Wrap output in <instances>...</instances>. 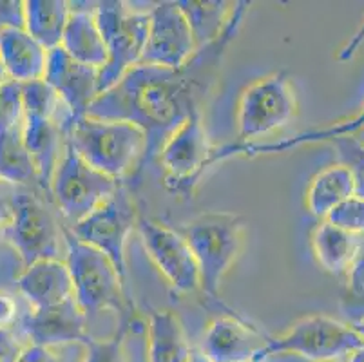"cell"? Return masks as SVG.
I'll list each match as a JSON object with an SVG mask.
<instances>
[{"label":"cell","mask_w":364,"mask_h":362,"mask_svg":"<svg viewBox=\"0 0 364 362\" xmlns=\"http://www.w3.org/2000/svg\"><path fill=\"white\" fill-rule=\"evenodd\" d=\"M248 8L250 2H236L221 35L198 49L185 65L171 69L140 64L92 102L87 116L129 122L144 131V158L131 176L134 187L172 132L194 112H201V105L218 82L227 49L236 40Z\"/></svg>","instance_id":"6da1fadb"},{"label":"cell","mask_w":364,"mask_h":362,"mask_svg":"<svg viewBox=\"0 0 364 362\" xmlns=\"http://www.w3.org/2000/svg\"><path fill=\"white\" fill-rule=\"evenodd\" d=\"M65 144L92 169L122 181L140 167L145 134L129 122L84 116L65 127Z\"/></svg>","instance_id":"7a4b0ae2"},{"label":"cell","mask_w":364,"mask_h":362,"mask_svg":"<svg viewBox=\"0 0 364 362\" xmlns=\"http://www.w3.org/2000/svg\"><path fill=\"white\" fill-rule=\"evenodd\" d=\"M65 263L71 272L76 303L87 317L102 312H114L120 319L131 317L127 284L117 267L100 250L76 239L69 227H65Z\"/></svg>","instance_id":"3957f363"},{"label":"cell","mask_w":364,"mask_h":362,"mask_svg":"<svg viewBox=\"0 0 364 362\" xmlns=\"http://www.w3.org/2000/svg\"><path fill=\"white\" fill-rule=\"evenodd\" d=\"M193 250L200 267L201 292L220 301V287L243 245L245 219L228 212H207L176 228Z\"/></svg>","instance_id":"277c9868"},{"label":"cell","mask_w":364,"mask_h":362,"mask_svg":"<svg viewBox=\"0 0 364 362\" xmlns=\"http://www.w3.org/2000/svg\"><path fill=\"white\" fill-rule=\"evenodd\" d=\"M95 18L107 49V62L98 75V89L102 95L114 87L132 68L140 65L147 44L151 15L149 11L129 8L127 2L104 0L97 4Z\"/></svg>","instance_id":"5b68a950"},{"label":"cell","mask_w":364,"mask_h":362,"mask_svg":"<svg viewBox=\"0 0 364 362\" xmlns=\"http://www.w3.org/2000/svg\"><path fill=\"white\" fill-rule=\"evenodd\" d=\"M65 227L58 214L33 191H16L11 196L6 238L21 255L24 267L42 259H62Z\"/></svg>","instance_id":"8992f818"},{"label":"cell","mask_w":364,"mask_h":362,"mask_svg":"<svg viewBox=\"0 0 364 362\" xmlns=\"http://www.w3.org/2000/svg\"><path fill=\"white\" fill-rule=\"evenodd\" d=\"M364 346V339L350 324L326 315H310L297 321L287 334L268 337L261 357L292 353L312 362L346 361Z\"/></svg>","instance_id":"52a82bcc"},{"label":"cell","mask_w":364,"mask_h":362,"mask_svg":"<svg viewBox=\"0 0 364 362\" xmlns=\"http://www.w3.org/2000/svg\"><path fill=\"white\" fill-rule=\"evenodd\" d=\"M122 183L124 181L92 169L65 144L64 154L53 176L49 196L55 201L58 214L68 221V227H71L97 211Z\"/></svg>","instance_id":"ba28073f"},{"label":"cell","mask_w":364,"mask_h":362,"mask_svg":"<svg viewBox=\"0 0 364 362\" xmlns=\"http://www.w3.org/2000/svg\"><path fill=\"white\" fill-rule=\"evenodd\" d=\"M138 211L132 199L131 191L125 183L107 198L97 211H92L87 218L71 225L69 230L82 243L97 248L107 255L117 267L122 281L127 284V259L125 247L127 239L134 228H138Z\"/></svg>","instance_id":"9c48e42d"},{"label":"cell","mask_w":364,"mask_h":362,"mask_svg":"<svg viewBox=\"0 0 364 362\" xmlns=\"http://www.w3.org/2000/svg\"><path fill=\"white\" fill-rule=\"evenodd\" d=\"M297 102L287 73H274L248 85L237 104V144H252L296 116Z\"/></svg>","instance_id":"30bf717a"},{"label":"cell","mask_w":364,"mask_h":362,"mask_svg":"<svg viewBox=\"0 0 364 362\" xmlns=\"http://www.w3.org/2000/svg\"><path fill=\"white\" fill-rule=\"evenodd\" d=\"M213 154L201 112H194L172 132L158 154L165 169V187L174 194H191L210 169Z\"/></svg>","instance_id":"8fae6325"},{"label":"cell","mask_w":364,"mask_h":362,"mask_svg":"<svg viewBox=\"0 0 364 362\" xmlns=\"http://www.w3.org/2000/svg\"><path fill=\"white\" fill-rule=\"evenodd\" d=\"M138 234L145 252L156 265L167 283L180 294L201 290L200 267L187 239L176 230L154 219L140 218Z\"/></svg>","instance_id":"7c38bea8"},{"label":"cell","mask_w":364,"mask_h":362,"mask_svg":"<svg viewBox=\"0 0 364 362\" xmlns=\"http://www.w3.org/2000/svg\"><path fill=\"white\" fill-rule=\"evenodd\" d=\"M149 15L151 24L140 64L171 69L187 64L198 51V44L178 0L158 2Z\"/></svg>","instance_id":"4fadbf2b"},{"label":"cell","mask_w":364,"mask_h":362,"mask_svg":"<svg viewBox=\"0 0 364 362\" xmlns=\"http://www.w3.org/2000/svg\"><path fill=\"white\" fill-rule=\"evenodd\" d=\"M98 75L100 69L76 62L62 48L49 51L44 80L60 96L62 104L71 115V122L87 116L92 102L100 96Z\"/></svg>","instance_id":"5bb4252c"},{"label":"cell","mask_w":364,"mask_h":362,"mask_svg":"<svg viewBox=\"0 0 364 362\" xmlns=\"http://www.w3.org/2000/svg\"><path fill=\"white\" fill-rule=\"evenodd\" d=\"M87 315L76 299L41 310H31L22 319V328L31 339V344L46 348H62L85 344L91 339L87 331Z\"/></svg>","instance_id":"9a60e30c"},{"label":"cell","mask_w":364,"mask_h":362,"mask_svg":"<svg viewBox=\"0 0 364 362\" xmlns=\"http://www.w3.org/2000/svg\"><path fill=\"white\" fill-rule=\"evenodd\" d=\"M268 337L237 314L214 319L208 324L201 351L213 362H252L261 357Z\"/></svg>","instance_id":"2e32d148"},{"label":"cell","mask_w":364,"mask_h":362,"mask_svg":"<svg viewBox=\"0 0 364 362\" xmlns=\"http://www.w3.org/2000/svg\"><path fill=\"white\" fill-rule=\"evenodd\" d=\"M16 287L33 310L55 307L75 297L73 277L65 259H42L24 267Z\"/></svg>","instance_id":"e0dca14e"},{"label":"cell","mask_w":364,"mask_h":362,"mask_svg":"<svg viewBox=\"0 0 364 362\" xmlns=\"http://www.w3.org/2000/svg\"><path fill=\"white\" fill-rule=\"evenodd\" d=\"M360 131H364V107L359 115L352 116V118L337 122V124L328 125V127L310 129V131L299 132V134L292 136V138L276 139V142H263V144H232L223 145L221 149H214L210 167H214V165H218L220 161H225L228 158H234V156H259L268 154V152H287L290 149L301 147V145L333 142V139L344 138V136H355Z\"/></svg>","instance_id":"ac0fdd59"},{"label":"cell","mask_w":364,"mask_h":362,"mask_svg":"<svg viewBox=\"0 0 364 362\" xmlns=\"http://www.w3.org/2000/svg\"><path fill=\"white\" fill-rule=\"evenodd\" d=\"M97 4L98 2H69L71 15L60 48L76 62L102 69L107 62V49L95 18Z\"/></svg>","instance_id":"d6986e66"},{"label":"cell","mask_w":364,"mask_h":362,"mask_svg":"<svg viewBox=\"0 0 364 362\" xmlns=\"http://www.w3.org/2000/svg\"><path fill=\"white\" fill-rule=\"evenodd\" d=\"M0 56L9 80L18 84L44 80L49 51L26 29H0Z\"/></svg>","instance_id":"ffe728a7"},{"label":"cell","mask_w":364,"mask_h":362,"mask_svg":"<svg viewBox=\"0 0 364 362\" xmlns=\"http://www.w3.org/2000/svg\"><path fill=\"white\" fill-rule=\"evenodd\" d=\"M22 132H24V142L38 171V181L49 192L53 176L65 149L64 125L58 119L26 116Z\"/></svg>","instance_id":"44dd1931"},{"label":"cell","mask_w":364,"mask_h":362,"mask_svg":"<svg viewBox=\"0 0 364 362\" xmlns=\"http://www.w3.org/2000/svg\"><path fill=\"white\" fill-rule=\"evenodd\" d=\"M364 238L348 234L323 219V223L312 234V250L317 263L330 274H346L355 263L363 248Z\"/></svg>","instance_id":"7402d4cb"},{"label":"cell","mask_w":364,"mask_h":362,"mask_svg":"<svg viewBox=\"0 0 364 362\" xmlns=\"http://www.w3.org/2000/svg\"><path fill=\"white\" fill-rule=\"evenodd\" d=\"M353 194H355L353 172L339 161L314 176L306 192V205L314 215L326 219L333 208L339 207Z\"/></svg>","instance_id":"603a6c76"},{"label":"cell","mask_w":364,"mask_h":362,"mask_svg":"<svg viewBox=\"0 0 364 362\" xmlns=\"http://www.w3.org/2000/svg\"><path fill=\"white\" fill-rule=\"evenodd\" d=\"M71 8L65 0H28L26 31L48 51L60 48Z\"/></svg>","instance_id":"cb8c5ba5"},{"label":"cell","mask_w":364,"mask_h":362,"mask_svg":"<svg viewBox=\"0 0 364 362\" xmlns=\"http://www.w3.org/2000/svg\"><path fill=\"white\" fill-rule=\"evenodd\" d=\"M188 348L180 319L168 310H152L149 317V362H185Z\"/></svg>","instance_id":"d4e9b609"},{"label":"cell","mask_w":364,"mask_h":362,"mask_svg":"<svg viewBox=\"0 0 364 362\" xmlns=\"http://www.w3.org/2000/svg\"><path fill=\"white\" fill-rule=\"evenodd\" d=\"M178 6L193 28L198 49L218 38L227 26L234 4L223 0H178Z\"/></svg>","instance_id":"484cf974"},{"label":"cell","mask_w":364,"mask_h":362,"mask_svg":"<svg viewBox=\"0 0 364 362\" xmlns=\"http://www.w3.org/2000/svg\"><path fill=\"white\" fill-rule=\"evenodd\" d=\"M0 179L13 185L38 181V171L24 142L22 127L0 132Z\"/></svg>","instance_id":"4316f807"},{"label":"cell","mask_w":364,"mask_h":362,"mask_svg":"<svg viewBox=\"0 0 364 362\" xmlns=\"http://www.w3.org/2000/svg\"><path fill=\"white\" fill-rule=\"evenodd\" d=\"M341 310L348 324L364 319V243L355 263L346 272V287L341 297Z\"/></svg>","instance_id":"83f0119b"},{"label":"cell","mask_w":364,"mask_h":362,"mask_svg":"<svg viewBox=\"0 0 364 362\" xmlns=\"http://www.w3.org/2000/svg\"><path fill=\"white\" fill-rule=\"evenodd\" d=\"M129 323H131V317L120 319V326L109 339H89L84 344L82 362H125L124 343Z\"/></svg>","instance_id":"f1b7e54d"},{"label":"cell","mask_w":364,"mask_h":362,"mask_svg":"<svg viewBox=\"0 0 364 362\" xmlns=\"http://www.w3.org/2000/svg\"><path fill=\"white\" fill-rule=\"evenodd\" d=\"M24 125V100L22 84L8 80L0 85V132Z\"/></svg>","instance_id":"f546056e"},{"label":"cell","mask_w":364,"mask_h":362,"mask_svg":"<svg viewBox=\"0 0 364 362\" xmlns=\"http://www.w3.org/2000/svg\"><path fill=\"white\" fill-rule=\"evenodd\" d=\"M339 152L341 164L350 167L355 179V196L364 199V144L355 136H344L330 142Z\"/></svg>","instance_id":"4dcf8cb0"},{"label":"cell","mask_w":364,"mask_h":362,"mask_svg":"<svg viewBox=\"0 0 364 362\" xmlns=\"http://www.w3.org/2000/svg\"><path fill=\"white\" fill-rule=\"evenodd\" d=\"M326 221L339 227L341 230L348 234L364 238V199L353 194L346 201L333 208L328 214Z\"/></svg>","instance_id":"1f68e13d"},{"label":"cell","mask_w":364,"mask_h":362,"mask_svg":"<svg viewBox=\"0 0 364 362\" xmlns=\"http://www.w3.org/2000/svg\"><path fill=\"white\" fill-rule=\"evenodd\" d=\"M58 348H46V346H26L24 353L18 358V362H82L84 361V351L80 355H65L58 353Z\"/></svg>","instance_id":"d6a6232c"},{"label":"cell","mask_w":364,"mask_h":362,"mask_svg":"<svg viewBox=\"0 0 364 362\" xmlns=\"http://www.w3.org/2000/svg\"><path fill=\"white\" fill-rule=\"evenodd\" d=\"M0 29H26V2L0 0Z\"/></svg>","instance_id":"836d02e7"},{"label":"cell","mask_w":364,"mask_h":362,"mask_svg":"<svg viewBox=\"0 0 364 362\" xmlns=\"http://www.w3.org/2000/svg\"><path fill=\"white\" fill-rule=\"evenodd\" d=\"M26 346L9 328H0V362H18Z\"/></svg>","instance_id":"e575fe53"},{"label":"cell","mask_w":364,"mask_h":362,"mask_svg":"<svg viewBox=\"0 0 364 362\" xmlns=\"http://www.w3.org/2000/svg\"><path fill=\"white\" fill-rule=\"evenodd\" d=\"M16 301L6 292H0V328H9L16 319Z\"/></svg>","instance_id":"d590c367"},{"label":"cell","mask_w":364,"mask_h":362,"mask_svg":"<svg viewBox=\"0 0 364 362\" xmlns=\"http://www.w3.org/2000/svg\"><path fill=\"white\" fill-rule=\"evenodd\" d=\"M363 42H364V22H363V26L357 29L355 35L350 36V40L346 42V46L341 49L339 55H337V60H339V62H350V60L355 56V53L359 51V48L363 46Z\"/></svg>","instance_id":"8d00e7d4"},{"label":"cell","mask_w":364,"mask_h":362,"mask_svg":"<svg viewBox=\"0 0 364 362\" xmlns=\"http://www.w3.org/2000/svg\"><path fill=\"white\" fill-rule=\"evenodd\" d=\"M185 362H213L210 358L207 357V355L201 351V348H188V353L187 357H185Z\"/></svg>","instance_id":"74e56055"},{"label":"cell","mask_w":364,"mask_h":362,"mask_svg":"<svg viewBox=\"0 0 364 362\" xmlns=\"http://www.w3.org/2000/svg\"><path fill=\"white\" fill-rule=\"evenodd\" d=\"M346 362H364V346L359 348L357 351H353V353L346 358Z\"/></svg>","instance_id":"f35d334b"},{"label":"cell","mask_w":364,"mask_h":362,"mask_svg":"<svg viewBox=\"0 0 364 362\" xmlns=\"http://www.w3.org/2000/svg\"><path fill=\"white\" fill-rule=\"evenodd\" d=\"M350 326H352L353 330H355L357 334H359L360 337L364 339V319H360V321H355V323H352Z\"/></svg>","instance_id":"ab89813d"},{"label":"cell","mask_w":364,"mask_h":362,"mask_svg":"<svg viewBox=\"0 0 364 362\" xmlns=\"http://www.w3.org/2000/svg\"><path fill=\"white\" fill-rule=\"evenodd\" d=\"M8 80H9V78H8V73H6L4 64H2V56H0V85L6 84Z\"/></svg>","instance_id":"60d3db41"},{"label":"cell","mask_w":364,"mask_h":362,"mask_svg":"<svg viewBox=\"0 0 364 362\" xmlns=\"http://www.w3.org/2000/svg\"><path fill=\"white\" fill-rule=\"evenodd\" d=\"M252 362H264V358L263 357H257V358H254Z\"/></svg>","instance_id":"b9f144b4"},{"label":"cell","mask_w":364,"mask_h":362,"mask_svg":"<svg viewBox=\"0 0 364 362\" xmlns=\"http://www.w3.org/2000/svg\"><path fill=\"white\" fill-rule=\"evenodd\" d=\"M333 362H346V361H333Z\"/></svg>","instance_id":"7bdbcfd3"}]
</instances>
